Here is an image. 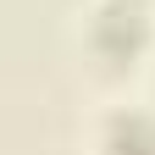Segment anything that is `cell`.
Returning <instances> with one entry per match:
<instances>
[{
	"mask_svg": "<svg viewBox=\"0 0 155 155\" xmlns=\"http://www.w3.org/2000/svg\"><path fill=\"white\" fill-rule=\"evenodd\" d=\"M94 45H100L111 61H133V55L144 50V39H150V17L139 0H105L100 11H94Z\"/></svg>",
	"mask_w": 155,
	"mask_h": 155,
	"instance_id": "1",
	"label": "cell"
},
{
	"mask_svg": "<svg viewBox=\"0 0 155 155\" xmlns=\"http://www.w3.org/2000/svg\"><path fill=\"white\" fill-rule=\"evenodd\" d=\"M105 155H155V122L144 111H116L105 122Z\"/></svg>",
	"mask_w": 155,
	"mask_h": 155,
	"instance_id": "2",
	"label": "cell"
}]
</instances>
